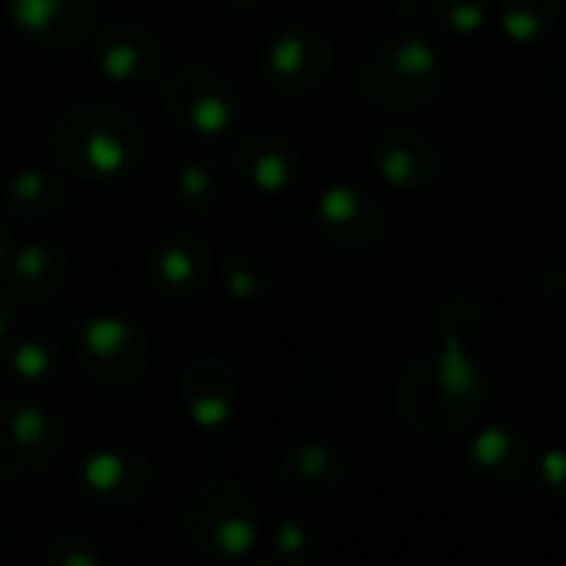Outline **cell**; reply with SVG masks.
Listing matches in <instances>:
<instances>
[{"label": "cell", "instance_id": "6da1fadb", "mask_svg": "<svg viewBox=\"0 0 566 566\" xmlns=\"http://www.w3.org/2000/svg\"><path fill=\"white\" fill-rule=\"evenodd\" d=\"M395 415L418 438L464 434L488 408L491 385L471 352L441 348L415 358L395 381Z\"/></svg>", "mask_w": 566, "mask_h": 566}, {"label": "cell", "instance_id": "7a4b0ae2", "mask_svg": "<svg viewBox=\"0 0 566 566\" xmlns=\"http://www.w3.org/2000/svg\"><path fill=\"white\" fill-rule=\"evenodd\" d=\"M50 153L60 169L80 179L113 182L139 169L146 156V133L126 106L90 93L53 116Z\"/></svg>", "mask_w": 566, "mask_h": 566}, {"label": "cell", "instance_id": "3957f363", "mask_svg": "<svg viewBox=\"0 0 566 566\" xmlns=\"http://www.w3.org/2000/svg\"><path fill=\"white\" fill-rule=\"evenodd\" d=\"M448 60L434 40L415 30L385 36L358 66L361 96L381 113H418L444 96Z\"/></svg>", "mask_w": 566, "mask_h": 566}, {"label": "cell", "instance_id": "277c9868", "mask_svg": "<svg viewBox=\"0 0 566 566\" xmlns=\"http://www.w3.org/2000/svg\"><path fill=\"white\" fill-rule=\"evenodd\" d=\"M182 541L212 564L245 560L262 541V514L252 494L235 481H199L179 511Z\"/></svg>", "mask_w": 566, "mask_h": 566}, {"label": "cell", "instance_id": "5b68a950", "mask_svg": "<svg viewBox=\"0 0 566 566\" xmlns=\"http://www.w3.org/2000/svg\"><path fill=\"white\" fill-rule=\"evenodd\" d=\"M159 109L182 136L196 143H222L239 129L242 96L219 70L189 63L163 80Z\"/></svg>", "mask_w": 566, "mask_h": 566}, {"label": "cell", "instance_id": "8992f818", "mask_svg": "<svg viewBox=\"0 0 566 566\" xmlns=\"http://www.w3.org/2000/svg\"><path fill=\"white\" fill-rule=\"evenodd\" d=\"M76 358L96 388L129 391L146 378L153 345L136 318L123 312H96L76 332Z\"/></svg>", "mask_w": 566, "mask_h": 566}, {"label": "cell", "instance_id": "52a82bcc", "mask_svg": "<svg viewBox=\"0 0 566 566\" xmlns=\"http://www.w3.org/2000/svg\"><path fill=\"white\" fill-rule=\"evenodd\" d=\"M66 448V421L33 398L0 401V478L30 481L46 474Z\"/></svg>", "mask_w": 566, "mask_h": 566}, {"label": "cell", "instance_id": "ba28073f", "mask_svg": "<svg viewBox=\"0 0 566 566\" xmlns=\"http://www.w3.org/2000/svg\"><path fill=\"white\" fill-rule=\"evenodd\" d=\"M259 70L279 96L318 93L335 70V40L318 23H285L265 40Z\"/></svg>", "mask_w": 566, "mask_h": 566}, {"label": "cell", "instance_id": "9c48e42d", "mask_svg": "<svg viewBox=\"0 0 566 566\" xmlns=\"http://www.w3.org/2000/svg\"><path fill=\"white\" fill-rule=\"evenodd\" d=\"M90 60L106 83L139 93L163 76L169 53L153 27L129 17H116L90 33Z\"/></svg>", "mask_w": 566, "mask_h": 566}, {"label": "cell", "instance_id": "30bf717a", "mask_svg": "<svg viewBox=\"0 0 566 566\" xmlns=\"http://www.w3.org/2000/svg\"><path fill=\"white\" fill-rule=\"evenodd\" d=\"M391 212L385 199L358 182H335L315 202L318 235L345 255H361L381 245L388 235Z\"/></svg>", "mask_w": 566, "mask_h": 566}, {"label": "cell", "instance_id": "8fae6325", "mask_svg": "<svg viewBox=\"0 0 566 566\" xmlns=\"http://www.w3.org/2000/svg\"><path fill=\"white\" fill-rule=\"evenodd\" d=\"M73 481L86 504H93L99 511H129L149 497L156 471L143 451L109 444V448L90 451L76 464Z\"/></svg>", "mask_w": 566, "mask_h": 566}, {"label": "cell", "instance_id": "7c38bea8", "mask_svg": "<svg viewBox=\"0 0 566 566\" xmlns=\"http://www.w3.org/2000/svg\"><path fill=\"white\" fill-rule=\"evenodd\" d=\"M179 405L189 424L202 434L226 431L242 405V381L219 355H196L179 375Z\"/></svg>", "mask_w": 566, "mask_h": 566}, {"label": "cell", "instance_id": "4fadbf2b", "mask_svg": "<svg viewBox=\"0 0 566 566\" xmlns=\"http://www.w3.org/2000/svg\"><path fill=\"white\" fill-rule=\"evenodd\" d=\"M371 163L391 189L421 192L441 179L444 149L431 129L415 126V123H398L378 133L371 146Z\"/></svg>", "mask_w": 566, "mask_h": 566}, {"label": "cell", "instance_id": "5bb4252c", "mask_svg": "<svg viewBox=\"0 0 566 566\" xmlns=\"http://www.w3.org/2000/svg\"><path fill=\"white\" fill-rule=\"evenodd\" d=\"M232 172L262 196H285L305 179V156L295 139L275 129L245 133L229 153Z\"/></svg>", "mask_w": 566, "mask_h": 566}, {"label": "cell", "instance_id": "9a60e30c", "mask_svg": "<svg viewBox=\"0 0 566 566\" xmlns=\"http://www.w3.org/2000/svg\"><path fill=\"white\" fill-rule=\"evenodd\" d=\"M468 478L484 491H517L534 471V451L524 431L511 424L478 428L461 451Z\"/></svg>", "mask_w": 566, "mask_h": 566}, {"label": "cell", "instance_id": "2e32d148", "mask_svg": "<svg viewBox=\"0 0 566 566\" xmlns=\"http://www.w3.org/2000/svg\"><path fill=\"white\" fill-rule=\"evenodd\" d=\"M13 30L53 53L76 50L96 23V0H0Z\"/></svg>", "mask_w": 566, "mask_h": 566}, {"label": "cell", "instance_id": "e0dca14e", "mask_svg": "<svg viewBox=\"0 0 566 566\" xmlns=\"http://www.w3.org/2000/svg\"><path fill=\"white\" fill-rule=\"evenodd\" d=\"M146 272H149V285L156 295H163L169 302L192 298L209 285V279L216 272L212 242L189 229L166 232L149 249Z\"/></svg>", "mask_w": 566, "mask_h": 566}, {"label": "cell", "instance_id": "ac0fdd59", "mask_svg": "<svg viewBox=\"0 0 566 566\" xmlns=\"http://www.w3.org/2000/svg\"><path fill=\"white\" fill-rule=\"evenodd\" d=\"M73 259L60 242L50 239H33L17 249H10L3 269H0V285L17 298V302H53L73 285Z\"/></svg>", "mask_w": 566, "mask_h": 566}, {"label": "cell", "instance_id": "d6986e66", "mask_svg": "<svg viewBox=\"0 0 566 566\" xmlns=\"http://www.w3.org/2000/svg\"><path fill=\"white\" fill-rule=\"evenodd\" d=\"M348 464L338 448L325 441H302L289 448L275 468V481L285 497L298 504H322L335 497L345 484Z\"/></svg>", "mask_w": 566, "mask_h": 566}, {"label": "cell", "instance_id": "ffe728a7", "mask_svg": "<svg viewBox=\"0 0 566 566\" xmlns=\"http://www.w3.org/2000/svg\"><path fill=\"white\" fill-rule=\"evenodd\" d=\"M63 202H66L63 179L40 166H27V169L13 172L0 186V209L10 222H20V226L50 222L53 216H60Z\"/></svg>", "mask_w": 566, "mask_h": 566}, {"label": "cell", "instance_id": "44dd1931", "mask_svg": "<svg viewBox=\"0 0 566 566\" xmlns=\"http://www.w3.org/2000/svg\"><path fill=\"white\" fill-rule=\"evenodd\" d=\"M0 371L13 388H43L60 371V342L46 328L10 335L0 348Z\"/></svg>", "mask_w": 566, "mask_h": 566}, {"label": "cell", "instance_id": "7402d4cb", "mask_svg": "<svg viewBox=\"0 0 566 566\" xmlns=\"http://www.w3.org/2000/svg\"><path fill=\"white\" fill-rule=\"evenodd\" d=\"M232 176L235 172H232L229 159H222L216 153H202L176 172V202L189 216L209 219V216L222 212V206L229 202Z\"/></svg>", "mask_w": 566, "mask_h": 566}, {"label": "cell", "instance_id": "603a6c76", "mask_svg": "<svg viewBox=\"0 0 566 566\" xmlns=\"http://www.w3.org/2000/svg\"><path fill=\"white\" fill-rule=\"evenodd\" d=\"M272 259L255 245H229L219 259V285L239 305L262 302L272 292Z\"/></svg>", "mask_w": 566, "mask_h": 566}, {"label": "cell", "instance_id": "cb8c5ba5", "mask_svg": "<svg viewBox=\"0 0 566 566\" xmlns=\"http://www.w3.org/2000/svg\"><path fill=\"white\" fill-rule=\"evenodd\" d=\"M269 554L282 566H318L332 554V534L312 517H285L269 531Z\"/></svg>", "mask_w": 566, "mask_h": 566}, {"label": "cell", "instance_id": "d4e9b609", "mask_svg": "<svg viewBox=\"0 0 566 566\" xmlns=\"http://www.w3.org/2000/svg\"><path fill=\"white\" fill-rule=\"evenodd\" d=\"M501 27L514 43H544L564 17V0H501Z\"/></svg>", "mask_w": 566, "mask_h": 566}, {"label": "cell", "instance_id": "484cf974", "mask_svg": "<svg viewBox=\"0 0 566 566\" xmlns=\"http://www.w3.org/2000/svg\"><path fill=\"white\" fill-rule=\"evenodd\" d=\"M434 328L441 335V342L448 348H461L471 352L488 328V312L478 298L471 295H451L448 302H441V308L434 312Z\"/></svg>", "mask_w": 566, "mask_h": 566}, {"label": "cell", "instance_id": "4316f807", "mask_svg": "<svg viewBox=\"0 0 566 566\" xmlns=\"http://www.w3.org/2000/svg\"><path fill=\"white\" fill-rule=\"evenodd\" d=\"M36 560H40V566H99L106 560V551L90 534L60 531L40 544Z\"/></svg>", "mask_w": 566, "mask_h": 566}, {"label": "cell", "instance_id": "83f0119b", "mask_svg": "<svg viewBox=\"0 0 566 566\" xmlns=\"http://www.w3.org/2000/svg\"><path fill=\"white\" fill-rule=\"evenodd\" d=\"M431 17L451 36H478L494 17V0H431Z\"/></svg>", "mask_w": 566, "mask_h": 566}, {"label": "cell", "instance_id": "f1b7e54d", "mask_svg": "<svg viewBox=\"0 0 566 566\" xmlns=\"http://www.w3.org/2000/svg\"><path fill=\"white\" fill-rule=\"evenodd\" d=\"M531 478L541 484L544 494L566 501V444H554L541 458H534Z\"/></svg>", "mask_w": 566, "mask_h": 566}, {"label": "cell", "instance_id": "f546056e", "mask_svg": "<svg viewBox=\"0 0 566 566\" xmlns=\"http://www.w3.org/2000/svg\"><path fill=\"white\" fill-rule=\"evenodd\" d=\"M537 298L551 308H560L566 312V262H557L551 269L541 272L537 279Z\"/></svg>", "mask_w": 566, "mask_h": 566}, {"label": "cell", "instance_id": "4dcf8cb0", "mask_svg": "<svg viewBox=\"0 0 566 566\" xmlns=\"http://www.w3.org/2000/svg\"><path fill=\"white\" fill-rule=\"evenodd\" d=\"M398 23L405 30H415V33H424L421 30V17H424V0H398Z\"/></svg>", "mask_w": 566, "mask_h": 566}, {"label": "cell", "instance_id": "1f68e13d", "mask_svg": "<svg viewBox=\"0 0 566 566\" xmlns=\"http://www.w3.org/2000/svg\"><path fill=\"white\" fill-rule=\"evenodd\" d=\"M13 322H17V298L0 285V348L13 335Z\"/></svg>", "mask_w": 566, "mask_h": 566}, {"label": "cell", "instance_id": "d6a6232c", "mask_svg": "<svg viewBox=\"0 0 566 566\" xmlns=\"http://www.w3.org/2000/svg\"><path fill=\"white\" fill-rule=\"evenodd\" d=\"M544 86H547L551 99L566 103V56L557 60V63H551V70L544 73Z\"/></svg>", "mask_w": 566, "mask_h": 566}, {"label": "cell", "instance_id": "836d02e7", "mask_svg": "<svg viewBox=\"0 0 566 566\" xmlns=\"http://www.w3.org/2000/svg\"><path fill=\"white\" fill-rule=\"evenodd\" d=\"M226 13H249L259 0H216Z\"/></svg>", "mask_w": 566, "mask_h": 566}, {"label": "cell", "instance_id": "e575fe53", "mask_svg": "<svg viewBox=\"0 0 566 566\" xmlns=\"http://www.w3.org/2000/svg\"><path fill=\"white\" fill-rule=\"evenodd\" d=\"M10 235H7V229H3V222H0V269H3V262H7V255H10Z\"/></svg>", "mask_w": 566, "mask_h": 566}, {"label": "cell", "instance_id": "d590c367", "mask_svg": "<svg viewBox=\"0 0 566 566\" xmlns=\"http://www.w3.org/2000/svg\"><path fill=\"white\" fill-rule=\"evenodd\" d=\"M3 541H7V524H3V517H0V551H3Z\"/></svg>", "mask_w": 566, "mask_h": 566}]
</instances>
